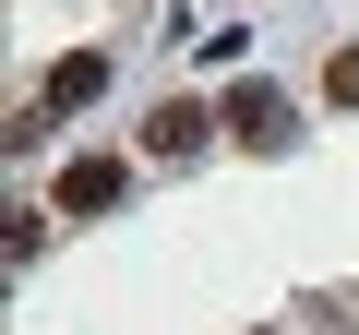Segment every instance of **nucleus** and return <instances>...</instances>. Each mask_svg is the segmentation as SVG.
<instances>
[{"label":"nucleus","instance_id":"nucleus-1","mask_svg":"<svg viewBox=\"0 0 359 335\" xmlns=\"http://www.w3.org/2000/svg\"><path fill=\"white\" fill-rule=\"evenodd\" d=\"M228 132H240L252 156H287V132H299V108H287L276 84H240V96H228Z\"/></svg>","mask_w":359,"mask_h":335},{"label":"nucleus","instance_id":"nucleus-2","mask_svg":"<svg viewBox=\"0 0 359 335\" xmlns=\"http://www.w3.org/2000/svg\"><path fill=\"white\" fill-rule=\"evenodd\" d=\"M216 120H228V108H192V96H156V120H144V156H168V168H180V156H204V132H216Z\"/></svg>","mask_w":359,"mask_h":335},{"label":"nucleus","instance_id":"nucleus-3","mask_svg":"<svg viewBox=\"0 0 359 335\" xmlns=\"http://www.w3.org/2000/svg\"><path fill=\"white\" fill-rule=\"evenodd\" d=\"M120 192H132V168H120V156H72V168H60V216H108Z\"/></svg>","mask_w":359,"mask_h":335},{"label":"nucleus","instance_id":"nucleus-4","mask_svg":"<svg viewBox=\"0 0 359 335\" xmlns=\"http://www.w3.org/2000/svg\"><path fill=\"white\" fill-rule=\"evenodd\" d=\"M96 96H108V60H96V48H72V60L36 84V108H96Z\"/></svg>","mask_w":359,"mask_h":335},{"label":"nucleus","instance_id":"nucleus-5","mask_svg":"<svg viewBox=\"0 0 359 335\" xmlns=\"http://www.w3.org/2000/svg\"><path fill=\"white\" fill-rule=\"evenodd\" d=\"M323 96H335V108H359V48H335V60H323Z\"/></svg>","mask_w":359,"mask_h":335}]
</instances>
